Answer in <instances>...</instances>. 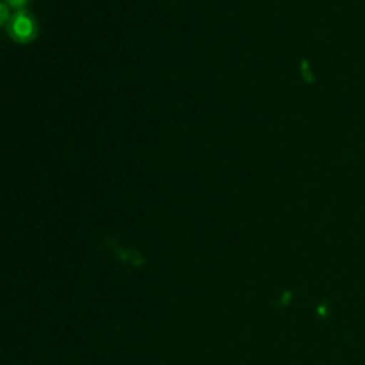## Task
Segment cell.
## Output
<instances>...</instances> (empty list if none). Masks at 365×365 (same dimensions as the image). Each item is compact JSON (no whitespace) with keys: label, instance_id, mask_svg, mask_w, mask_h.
<instances>
[{"label":"cell","instance_id":"1","mask_svg":"<svg viewBox=\"0 0 365 365\" xmlns=\"http://www.w3.org/2000/svg\"><path fill=\"white\" fill-rule=\"evenodd\" d=\"M7 34L18 43H29L38 34V21L34 14L27 9H18L11 14L9 21L6 24Z\"/></svg>","mask_w":365,"mask_h":365},{"label":"cell","instance_id":"2","mask_svg":"<svg viewBox=\"0 0 365 365\" xmlns=\"http://www.w3.org/2000/svg\"><path fill=\"white\" fill-rule=\"evenodd\" d=\"M11 13H9V6H7L4 0H0V25H6L9 21Z\"/></svg>","mask_w":365,"mask_h":365},{"label":"cell","instance_id":"3","mask_svg":"<svg viewBox=\"0 0 365 365\" xmlns=\"http://www.w3.org/2000/svg\"><path fill=\"white\" fill-rule=\"evenodd\" d=\"M4 2H6L7 6L14 7V9L18 11V9H25V6H27L31 0H4Z\"/></svg>","mask_w":365,"mask_h":365}]
</instances>
